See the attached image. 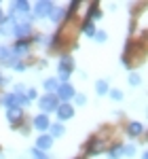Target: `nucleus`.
I'll use <instances>...</instances> for the list:
<instances>
[{
  "label": "nucleus",
  "instance_id": "nucleus-1",
  "mask_svg": "<svg viewBox=\"0 0 148 159\" xmlns=\"http://www.w3.org/2000/svg\"><path fill=\"white\" fill-rule=\"evenodd\" d=\"M38 106L42 108V115H47V112H55L57 106H59V100L55 93H47V96H42V98L38 100Z\"/></svg>",
  "mask_w": 148,
  "mask_h": 159
},
{
  "label": "nucleus",
  "instance_id": "nucleus-2",
  "mask_svg": "<svg viewBox=\"0 0 148 159\" xmlns=\"http://www.w3.org/2000/svg\"><path fill=\"white\" fill-rule=\"evenodd\" d=\"M55 96H57V100H62L63 104H68V102H70V100L76 96V91H74V87L70 85V83H62Z\"/></svg>",
  "mask_w": 148,
  "mask_h": 159
},
{
  "label": "nucleus",
  "instance_id": "nucleus-3",
  "mask_svg": "<svg viewBox=\"0 0 148 159\" xmlns=\"http://www.w3.org/2000/svg\"><path fill=\"white\" fill-rule=\"evenodd\" d=\"M53 9H55V4L51 0H40V2L34 4V15L36 17H49Z\"/></svg>",
  "mask_w": 148,
  "mask_h": 159
},
{
  "label": "nucleus",
  "instance_id": "nucleus-4",
  "mask_svg": "<svg viewBox=\"0 0 148 159\" xmlns=\"http://www.w3.org/2000/svg\"><path fill=\"white\" fill-rule=\"evenodd\" d=\"M30 32H32V25L28 24V21H21V24H15L11 30V34H15V38H19V40H25V38L30 36Z\"/></svg>",
  "mask_w": 148,
  "mask_h": 159
},
{
  "label": "nucleus",
  "instance_id": "nucleus-5",
  "mask_svg": "<svg viewBox=\"0 0 148 159\" xmlns=\"http://www.w3.org/2000/svg\"><path fill=\"white\" fill-rule=\"evenodd\" d=\"M28 45H30V38H25V40H19V43H15V47H11V57H21L28 53Z\"/></svg>",
  "mask_w": 148,
  "mask_h": 159
},
{
  "label": "nucleus",
  "instance_id": "nucleus-6",
  "mask_svg": "<svg viewBox=\"0 0 148 159\" xmlns=\"http://www.w3.org/2000/svg\"><path fill=\"white\" fill-rule=\"evenodd\" d=\"M55 112H57V119H59V121H68V119L74 117V108L70 104H59Z\"/></svg>",
  "mask_w": 148,
  "mask_h": 159
},
{
  "label": "nucleus",
  "instance_id": "nucleus-7",
  "mask_svg": "<svg viewBox=\"0 0 148 159\" xmlns=\"http://www.w3.org/2000/svg\"><path fill=\"white\" fill-rule=\"evenodd\" d=\"M32 125L36 127L38 132H47V129H49V125H51V121H49V117H47V115H36V117H34V121H32Z\"/></svg>",
  "mask_w": 148,
  "mask_h": 159
},
{
  "label": "nucleus",
  "instance_id": "nucleus-8",
  "mask_svg": "<svg viewBox=\"0 0 148 159\" xmlns=\"http://www.w3.org/2000/svg\"><path fill=\"white\" fill-rule=\"evenodd\" d=\"M72 70H74V60L70 57V55H63L62 60H59V72L72 74Z\"/></svg>",
  "mask_w": 148,
  "mask_h": 159
},
{
  "label": "nucleus",
  "instance_id": "nucleus-9",
  "mask_svg": "<svg viewBox=\"0 0 148 159\" xmlns=\"http://www.w3.org/2000/svg\"><path fill=\"white\" fill-rule=\"evenodd\" d=\"M7 117H9V121H11V123H19V121H21V117H24V112H21L19 106H13V108L7 110Z\"/></svg>",
  "mask_w": 148,
  "mask_h": 159
},
{
  "label": "nucleus",
  "instance_id": "nucleus-10",
  "mask_svg": "<svg viewBox=\"0 0 148 159\" xmlns=\"http://www.w3.org/2000/svg\"><path fill=\"white\" fill-rule=\"evenodd\" d=\"M51 144H53V138H51V136H38V140H36V148L38 151L51 148Z\"/></svg>",
  "mask_w": 148,
  "mask_h": 159
},
{
  "label": "nucleus",
  "instance_id": "nucleus-11",
  "mask_svg": "<svg viewBox=\"0 0 148 159\" xmlns=\"http://www.w3.org/2000/svg\"><path fill=\"white\" fill-rule=\"evenodd\" d=\"M144 132V127H142V123H136V121H131L129 125H127V134L131 136V138H136V136H140Z\"/></svg>",
  "mask_w": 148,
  "mask_h": 159
},
{
  "label": "nucleus",
  "instance_id": "nucleus-12",
  "mask_svg": "<svg viewBox=\"0 0 148 159\" xmlns=\"http://www.w3.org/2000/svg\"><path fill=\"white\" fill-rule=\"evenodd\" d=\"M42 85H45V89H47L49 93H55V91L59 89V81H57V79H47Z\"/></svg>",
  "mask_w": 148,
  "mask_h": 159
},
{
  "label": "nucleus",
  "instance_id": "nucleus-13",
  "mask_svg": "<svg viewBox=\"0 0 148 159\" xmlns=\"http://www.w3.org/2000/svg\"><path fill=\"white\" fill-rule=\"evenodd\" d=\"M49 129H51V138H59V136L63 134V127L59 125V123H53V125H49Z\"/></svg>",
  "mask_w": 148,
  "mask_h": 159
},
{
  "label": "nucleus",
  "instance_id": "nucleus-14",
  "mask_svg": "<svg viewBox=\"0 0 148 159\" xmlns=\"http://www.w3.org/2000/svg\"><path fill=\"white\" fill-rule=\"evenodd\" d=\"M95 91H98L99 96L108 93V91H110V89H108V83H106V81H98V83H95Z\"/></svg>",
  "mask_w": 148,
  "mask_h": 159
},
{
  "label": "nucleus",
  "instance_id": "nucleus-15",
  "mask_svg": "<svg viewBox=\"0 0 148 159\" xmlns=\"http://www.w3.org/2000/svg\"><path fill=\"white\" fill-rule=\"evenodd\" d=\"M83 32H85L87 36H95V32H98V30L93 28V24H91V21H85V24H83Z\"/></svg>",
  "mask_w": 148,
  "mask_h": 159
},
{
  "label": "nucleus",
  "instance_id": "nucleus-16",
  "mask_svg": "<svg viewBox=\"0 0 148 159\" xmlns=\"http://www.w3.org/2000/svg\"><path fill=\"white\" fill-rule=\"evenodd\" d=\"M11 60V47H0V61Z\"/></svg>",
  "mask_w": 148,
  "mask_h": 159
},
{
  "label": "nucleus",
  "instance_id": "nucleus-17",
  "mask_svg": "<svg viewBox=\"0 0 148 159\" xmlns=\"http://www.w3.org/2000/svg\"><path fill=\"white\" fill-rule=\"evenodd\" d=\"M0 102H2L4 106H9V108H13V106H17V104H15V96H13V93H9V96H4V98L0 100Z\"/></svg>",
  "mask_w": 148,
  "mask_h": 159
},
{
  "label": "nucleus",
  "instance_id": "nucleus-18",
  "mask_svg": "<svg viewBox=\"0 0 148 159\" xmlns=\"http://www.w3.org/2000/svg\"><path fill=\"white\" fill-rule=\"evenodd\" d=\"M119 157H123V147L121 144L112 147V151H110V159H119Z\"/></svg>",
  "mask_w": 148,
  "mask_h": 159
},
{
  "label": "nucleus",
  "instance_id": "nucleus-19",
  "mask_svg": "<svg viewBox=\"0 0 148 159\" xmlns=\"http://www.w3.org/2000/svg\"><path fill=\"white\" fill-rule=\"evenodd\" d=\"M89 17H91V19H99V17H102V13L98 11V4H91V9H89ZM91 19H89V21H91Z\"/></svg>",
  "mask_w": 148,
  "mask_h": 159
},
{
  "label": "nucleus",
  "instance_id": "nucleus-20",
  "mask_svg": "<svg viewBox=\"0 0 148 159\" xmlns=\"http://www.w3.org/2000/svg\"><path fill=\"white\" fill-rule=\"evenodd\" d=\"M32 159H49V155L45 151H38V148H32Z\"/></svg>",
  "mask_w": 148,
  "mask_h": 159
},
{
  "label": "nucleus",
  "instance_id": "nucleus-21",
  "mask_svg": "<svg viewBox=\"0 0 148 159\" xmlns=\"http://www.w3.org/2000/svg\"><path fill=\"white\" fill-rule=\"evenodd\" d=\"M110 98H112V100H116V102H121V100H123V91H119V89H112V91H110Z\"/></svg>",
  "mask_w": 148,
  "mask_h": 159
},
{
  "label": "nucleus",
  "instance_id": "nucleus-22",
  "mask_svg": "<svg viewBox=\"0 0 148 159\" xmlns=\"http://www.w3.org/2000/svg\"><path fill=\"white\" fill-rule=\"evenodd\" d=\"M74 100H76V104H78V106H83V104L87 102V96H83V93H76V96H74Z\"/></svg>",
  "mask_w": 148,
  "mask_h": 159
},
{
  "label": "nucleus",
  "instance_id": "nucleus-23",
  "mask_svg": "<svg viewBox=\"0 0 148 159\" xmlns=\"http://www.w3.org/2000/svg\"><path fill=\"white\" fill-rule=\"evenodd\" d=\"M129 83L131 85H140V76L137 74H129Z\"/></svg>",
  "mask_w": 148,
  "mask_h": 159
},
{
  "label": "nucleus",
  "instance_id": "nucleus-24",
  "mask_svg": "<svg viewBox=\"0 0 148 159\" xmlns=\"http://www.w3.org/2000/svg\"><path fill=\"white\" fill-rule=\"evenodd\" d=\"M95 40H98V43H104V40H106V32H98V34H95Z\"/></svg>",
  "mask_w": 148,
  "mask_h": 159
},
{
  "label": "nucleus",
  "instance_id": "nucleus-25",
  "mask_svg": "<svg viewBox=\"0 0 148 159\" xmlns=\"http://www.w3.org/2000/svg\"><path fill=\"white\" fill-rule=\"evenodd\" d=\"M4 83H7V79H4V76L0 74V85H4Z\"/></svg>",
  "mask_w": 148,
  "mask_h": 159
},
{
  "label": "nucleus",
  "instance_id": "nucleus-26",
  "mask_svg": "<svg viewBox=\"0 0 148 159\" xmlns=\"http://www.w3.org/2000/svg\"><path fill=\"white\" fill-rule=\"evenodd\" d=\"M2 19H4V15H2V7H0V24H2Z\"/></svg>",
  "mask_w": 148,
  "mask_h": 159
}]
</instances>
